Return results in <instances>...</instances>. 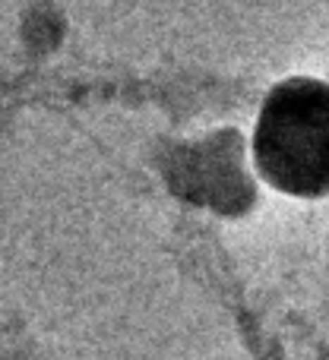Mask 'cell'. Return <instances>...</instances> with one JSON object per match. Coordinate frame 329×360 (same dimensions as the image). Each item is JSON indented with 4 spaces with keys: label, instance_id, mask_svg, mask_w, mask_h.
Wrapping results in <instances>:
<instances>
[{
    "label": "cell",
    "instance_id": "obj_1",
    "mask_svg": "<svg viewBox=\"0 0 329 360\" xmlns=\"http://www.w3.org/2000/svg\"><path fill=\"white\" fill-rule=\"evenodd\" d=\"M254 162L269 186L298 199L329 193V86L288 79L263 101L254 130Z\"/></svg>",
    "mask_w": 329,
    "mask_h": 360
}]
</instances>
